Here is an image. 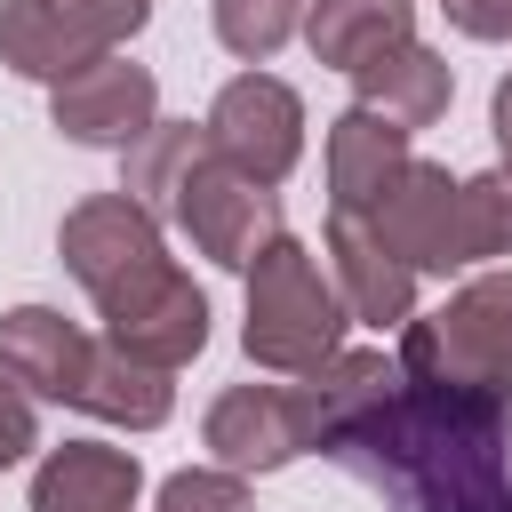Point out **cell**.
Returning a JSON list of instances; mask_svg holds the SVG:
<instances>
[{"instance_id":"cell-10","label":"cell","mask_w":512,"mask_h":512,"mask_svg":"<svg viewBox=\"0 0 512 512\" xmlns=\"http://www.w3.org/2000/svg\"><path fill=\"white\" fill-rule=\"evenodd\" d=\"M328 272L344 288V312H360L368 328H408L416 320V272L400 264V248L368 216H328Z\"/></svg>"},{"instance_id":"cell-9","label":"cell","mask_w":512,"mask_h":512,"mask_svg":"<svg viewBox=\"0 0 512 512\" xmlns=\"http://www.w3.org/2000/svg\"><path fill=\"white\" fill-rule=\"evenodd\" d=\"M96 344H104V336L72 328V320L48 312V304H16V312H0V384L80 408V384H88V368H96Z\"/></svg>"},{"instance_id":"cell-2","label":"cell","mask_w":512,"mask_h":512,"mask_svg":"<svg viewBox=\"0 0 512 512\" xmlns=\"http://www.w3.org/2000/svg\"><path fill=\"white\" fill-rule=\"evenodd\" d=\"M248 360L272 376H304L328 352H344V288L336 272H320V256L304 240H272L248 264V328H240Z\"/></svg>"},{"instance_id":"cell-20","label":"cell","mask_w":512,"mask_h":512,"mask_svg":"<svg viewBox=\"0 0 512 512\" xmlns=\"http://www.w3.org/2000/svg\"><path fill=\"white\" fill-rule=\"evenodd\" d=\"M160 512H248V480L240 472H168L160 480Z\"/></svg>"},{"instance_id":"cell-12","label":"cell","mask_w":512,"mask_h":512,"mask_svg":"<svg viewBox=\"0 0 512 512\" xmlns=\"http://www.w3.org/2000/svg\"><path fill=\"white\" fill-rule=\"evenodd\" d=\"M136 496H144V464L104 440H64L32 472V512H136Z\"/></svg>"},{"instance_id":"cell-13","label":"cell","mask_w":512,"mask_h":512,"mask_svg":"<svg viewBox=\"0 0 512 512\" xmlns=\"http://www.w3.org/2000/svg\"><path fill=\"white\" fill-rule=\"evenodd\" d=\"M304 40H312L320 64L360 72V64H376V56L416 40V0H312L304 8Z\"/></svg>"},{"instance_id":"cell-1","label":"cell","mask_w":512,"mask_h":512,"mask_svg":"<svg viewBox=\"0 0 512 512\" xmlns=\"http://www.w3.org/2000/svg\"><path fill=\"white\" fill-rule=\"evenodd\" d=\"M56 256L96 296L104 344H120L128 360H152V368L176 376L208 344V296L168 256V232H160V216L144 200H128V192L80 200L64 216V232H56Z\"/></svg>"},{"instance_id":"cell-4","label":"cell","mask_w":512,"mask_h":512,"mask_svg":"<svg viewBox=\"0 0 512 512\" xmlns=\"http://www.w3.org/2000/svg\"><path fill=\"white\" fill-rule=\"evenodd\" d=\"M168 216H176V232H184L200 256H216L224 272H248V264L280 240V200H272V184L240 176L216 144H208V152L176 176Z\"/></svg>"},{"instance_id":"cell-7","label":"cell","mask_w":512,"mask_h":512,"mask_svg":"<svg viewBox=\"0 0 512 512\" xmlns=\"http://www.w3.org/2000/svg\"><path fill=\"white\" fill-rule=\"evenodd\" d=\"M48 120L72 136V144H104V152H128L152 120H160V88L144 64H128L120 48L88 56L80 72H64L48 88Z\"/></svg>"},{"instance_id":"cell-8","label":"cell","mask_w":512,"mask_h":512,"mask_svg":"<svg viewBox=\"0 0 512 512\" xmlns=\"http://www.w3.org/2000/svg\"><path fill=\"white\" fill-rule=\"evenodd\" d=\"M368 224L400 248L408 272H464V176H448L432 160H408Z\"/></svg>"},{"instance_id":"cell-24","label":"cell","mask_w":512,"mask_h":512,"mask_svg":"<svg viewBox=\"0 0 512 512\" xmlns=\"http://www.w3.org/2000/svg\"><path fill=\"white\" fill-rule=\"evenodd\" d=\"M488 128H496V152H504V168H512V72L496 80V104H488Z\"/></svg>"},{"instance_id":"cell-6","label":"cell","mask_w":512,"mask_h":512,"mask_svg":"<svg viewBox=\"0 0 512 512\" xmlns=\"http://www.w3.org/2000/svg\"><path fill=\"white\" fill-rule=\"evenodd\" d=\"M200 440L216 448L224 472H280V464H296V456L320 448L312 408H304V384H232L208 408Z\"/></svg>"},{"instance_id":"cell-11","label":"cell","mask_w":512,"mask_h":512,"mask_svg":"<svg viewBox=\"0 0 512 512\" xmlns=\"http://www.w3.org/2000/svg\"><path fill=\"white\" fill-rule=\"evenodd\" d=\"M408 160H416L408 128L376 120L368 104L336 112V128H328V200H336V216H376V200L400 184Z\"/></svg>"},{"instance_id":"cell-15","label":"cell","mask_w":512,"mask_h":512,"mask_svg":"<svg viewBox=\"0 0 512 512\" xmlns=\"http://www.w3.org/2000/svg\"><path fill=\"white\" fill-rule=\"evenodd\" d=\"M88 56H104V40H88L72 16H56L48 0H0V64L24 72V80H64L80 72Z\"/></svg>"},{"instance_id":"cell-3","label":"cell","mask_w":512,"mask_h":512,"mask_svg":"<svg viewBox=\"0 0 512 512\" xmlns=\"http://www.w3.org/2000/svg\"><path fill=\"white\" fill-rule=\"evenodd\" d=\"M400 376L440 384V392L512 400V272H488V280L456 288L432 320H408Z\"/></svg>"},{"instance_id":"cell-18","label":"cell","mask_w":512,"mask_h":512,"mask_svg":"<svg viewBox=\"0 0 512 512\" xmlns=\"http://www.w3.org/2000/svg\"><path fill=\"white\" fill-rule=\"evenodd\" d=\"M304 8L312 0H216V40L240 64H264V56H280L304 32Z\"/></svg>"},{"instance_id":"cell-17","label":"cell","mask_w":512,"mask_h":512,"mask_svg":"<svg viewBox=\"0 0 512 512\" xmlns=\"http://www.w3.org/2000/svg\"><path fill=\"white\" fill-rule=\"evenodd\" d=\"M200 152H208V128H192V120H184V128L152 120V128L128 144V184H120V192H128V200H144V208L160 216V208H168V192H176V176H184Z\"/></svg>"},{"instance_id":"cell-5","label":"cell","mask_w":512,"mask_h":512,"mask_svg":"<svg viewBox=\"0 0 512 512\" xmlns=\"http://www.w3.org/2000/svg\"><path fill=\"white\" fill-rule=\"evenodd\" d=\"M200 128H208V144H216L240 176H256V184H280V176L304 160V96H296L288 80H272V72L224 80Z\"/></svg>"},{"instance_id":"cell-21","label":"cell","mask_w":512,"mask_h":512,"mask_svg":"<svg viewBox=\"0 0 512 512\" xmlns=\"http://www.w3.org/2000/svg\"><path fill=\"white\" fill-rule=\"evenodd\" d=\"M56 16H72L88 40H104V48H120L128 32H144V16H152V0H48Z\"/></svg>"},{"instance_id":"cell-16","label":"cell","mask_w":512,"mask_h":512,"mask_svg":"<svg viewBox=\"0 0 512 512\" xmlns=\"http://www.w3.org/2000/svg\"><path fill=\"white\" fill-rule=\"evenodd\" d=\"M80 416H104V424H128V432L168 424V368L128 360L120 344H96V368L80 384Z\"/></svg>"},{"instance_id":"cell-23","label":"cell","mask_w":512,"mask_h":512,"mask_svg":"<svg viewBox=\"0 0 512 512\" xmlns=\"http://www.w3.org/2000/svg\"><path fill=\"white\" fill-rule=\"evenodd\" d=\"M32 440H40V424H32V400H24L16 384H0V464H16Z\"/></svg>"},{"instance_id":"cell-19","label":"cell","mask_w":512,"mask_h":512,"mask_svg":"<svg viewBox=\"0 0 512 512\" xmlns=\"http://www.w3.org/2000/svg\"><path fill=\"white\" fill-rule=\"evenodd\" d=\"M512 256V168L464 176V264Z\"/></svg>"},{"instance_id":"cell-22","label":"cell","mask_w":512,"mask_h":512,"mask_svg":"<svg viewBox=\"0 0 512 512\" xmlns=\"http://www.w3.org/2000/svg\"><path fill=\"white\" fill-rule=\"evenodd\" d=\"M464 40H512V0H440Z\"/></svg>"},{"instance_id":"cell-14","label":"cell","mask_w":512,"mask_h":512,"mask_svg":"<svg viewBox=\"0 0 512 512\" xmlns=\"http://www.w3.org/2000/svg\"><path fill=\"white\" fill-rule=\"evenodd\" d=\"M352 88H360V104L376 112V120H392V128H432L440 112H448V96H456V72H448V56H432L424 40H408V48H392V56H376V64H360L352 72Z\"/></svg>"}]
</instances>
